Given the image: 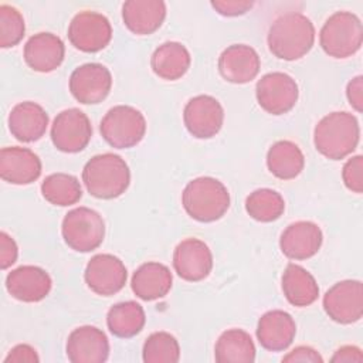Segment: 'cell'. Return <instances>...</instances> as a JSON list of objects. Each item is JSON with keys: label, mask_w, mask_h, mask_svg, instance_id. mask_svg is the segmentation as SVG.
<instances>
[{"label": "cell", "mask_w": 363, "mask_h": 363, "mask_svg": "<svg viewBox=\"0 0 363 363\" xmlns=\"http://www.w3.org/2000/svg\"><path fill=\"white\" fill-rule=\"evenodd\" d=\"M166 17L162 0H128L122 6V18L129 31L138 35L155 33Z\"/></svg>", "instance_id": "24"}, {"label": "cell", "mask_w": 363, "mask_h": 363, "mask_svg": "<svg viewBox=\"0 0 363 363\" xmlns=\"http://www.w3.org/2000/svg\"><path fill=\"white\" fill-rule=\"evenodd\" d=\"M65 352L72 363H102L109 356V342L101 329L85 325L69 333Z\"/></svg>", "instance_id": "16"}, {"label": "cell", "mask_w": 363, "mask_h": 363, "mask_svg": "<svg viewBox=\"0 0 363 363\" xmlns=\"http://www.w3.org/2000/svg\"><path fill=\"white\" fill-rule=\"evenodd\" d=\"M282 362H286V363L288 362H292V363H295V362L322 363L323 359L315 349H312L309 346H298L292 352H289L286 356H284Z\"/></svg>", "instance_id": "39"}, {"label": "cell", "mask_w": 363, "mask_h": 363, "mask_svg": "<svg viewBox=\"0 0 363 363\" xmlns=\"http://www.w3.org/2000/svg\"><path fill=\"white\" fill-rule=\"evenodd\" d=\"M40 360L37 352L30 345L14 346L4 359V363H37Z\"/></svg>", "instance_id": "38"}, {"label": "cell", "mask_w": 363, "mask_h": 363, "mask_svg": "<svg viewBox=\"0 0 363 363\" xmlns=\"http://www.w3.org/2000/svg\"><path fill=\"white\" fill-rule=\"evenodd\" d=\"M102 138L116 149L136 146L146 133V121L140 111L129 105L111 108L101 121Z\"/></svg>", "instance_id": "6"}, {"label": "cell", "mask_w": 363, "mask_h": 363, "mask_svg": "<svg viewBox=\"0 0 363 363\" xmlns=\"http://www.w3.org/2000/svg\"><path fill=\"white\" fill-rule=\"evenodd\" d=\"M359 139V122L354 115L345 111L323 116L313 130L316 150L330 160H340L349 156L356 149Z\"/></svg>", "instance_id": "2"}, {"label": "cell", "mask_w": 363, "mask_h": 363, "mask_svg": "<svg viewBox=\"0 0 363 363\" xmlns=\"http://www.w3.org/2000/svg\"><path fill=\"white\" fill-rule=\"evenodd\" d=\"M186 213L200 223L220 220L230 207L227 187L214 177H197L187 183L182 193Z\"/></svg>", "instance_id": "4"}, {"label": "cell", "mask_w": 363, "mask_h": 363, "mask_svg": "<svg viewBox=\"0 0 363 363\" xmlns=\"http://www.w3.org/2000/svg\"><path fill=\"white\" fill-rule=\"evenodd\" d=\"M43 197L54 206H71L82 197L78 179L68 173H52L41 183Z\"/></svg>", "instance_id": "31"}, {"label": "cell", "mask_w": 363, "mask_h": 363, "mask_svg": "<svg viewBox=\"0 0 363 363\" xmlns=\"http://www.w3.org/2000/svg\"><path fill=\"white\" fill-rule=\"evenodd\" d=\"M214 357L218 363H252L255 346L245 330L228 329L220 335L214 347Z\"/></svg>", "instance_id": "29"}, {"label": "cell", "mask_w": 363, "mask_h": 363, "mask_svg": "<svg viewBox=\"0 0 363 363\" xmlns=\"http://www.w3.org/2000/svg\"><path fill=\"white\" fill-rule=\"evenodd\" d=\"M296 333V325L292 316L281 309L264 313L257 326L259 345L269 352H281L289 347Z\"/></svg>", "instance_id": "21"}, {"label": "cell", "mask_w": 363, "mask_h": 363, "mask_svg": "<svg viewBox=\"0 0 363 363\" xmlns=\"http://www.w3.org/2000/svg\"><path fill=\"white\" fill-rule=\"evenodd\" d=\"M261 61L257 51L247 44L227 47L218 58L221 77L233 84H247L259 72Z\"/></svg>", "instance_id": "18"}, {"label": "cell", "mask_w": 363, "mask_h": 363, "mask_svg": "<svg viewBox=\"0 0 363 363\" xmlns=\"http://www.w3.org/2000/svg\"><path fill=\"white\" fill-rule=\"evenodd\" d=\"M91 136V122L78 108L60 112L51 125V140L58 150L65 153L81 152L89 143Z\"/></svg>", "instance_id": "10"}, {"label": "cell", "mask_w": 363, "mask_h": 363, "mask_svg": "<svg viewBox=\"0 0 363 363\" xmlns=\"http://www.w3.org/2000/svg\"><path fill=\"white\" fill-rule=\"evenodd\" d=\"M173 277L170 269L160 262L142 264L132 277L133 294L143 301H155L169 294Z\"/></svg>", "instance_id": "25"}, {"label": "cell", "mask_w": 363, "mask_h": 363, "mask_svg": "<svg viewBox=\"0 0 363 363\" xmlns=\"http://www.w3.org/2000/svg\"><path fill=\"white\" fill-rule=\"evenodd\" d=\"M65 54L62 40L52 33H38L28 38L24 45L26 64L37 72H51L57 69Z\"/></svg>", "instance_id": "22"}, {"label": "cell", "mask_w": 363, "mask_h": 363, "mask_svg": "<svg viewBox=\"0 0 363 363\" xmlns=\"http://www.w3.org/2000/svg\"><path fill=\"white\" fill-rule=\"evenodd\" d=\"M322 50L333 58H347L356 54L363 43L360 18L350 11H336L325 21L319 33Z\"/></svg>", "instance_id": "5"}, {"label": "cell", "mask_w": 363, "mask_h": 363, "mask_svg": "<svg viewBox=\"0 0 363 363\" xmlns=\"http://www.w3.org/2000/svg\"><path fill=\"white\" fill-rule=\"evenodd\" d=\"M41 174L40 157L27 147L10 146L0 150V176L11 184H30Z\"/></svg>", "instance_id": "20"}, {"label": "cell", "mask_w": 363, "mask_h": 363, "mask_svg": "<svg viewBox=\"0 0 363 363\" xmlns=\"http://www.w3.org/2000/svg\"><path fill=\"white\" fill-rule=\"evenodd\" d=\"M346 96L352 108L357 112L363 111V77H354L346 88Z\"/></svg>", "instance_id": "40"}, {"label": "cell", "mask_w": 363, "mask_h": 363, "mask_svg": "<svg viewBox=\"0 0 363 363\" xmlns=\"http://www.w3.org/2000/svg\"><path fill=\"white\" fill-rule=\"evenodd\" d=\"M268 170L278 179L291 180L301 174L305 166L302 150L291 140L275 142L267 153Z\"/></svg>", "instance_id": "28"}, {"label": "cell", "mask_w": 363, "mask_h": 363, "mask_svg": "<svg viewBox=\"0 0 363 363\" xmlns=\"http://www.w3.org/2000/svg\"><path fill=\"white\" fill-rule=\"evenodd\" d=\"M190 61V54L183 44L167 41L155 50L150 58V65L159 78L176 81L187 72Z\"/></svg>", "instance_id": "26"}, {"label": "cell", "mask_w": 363, "mask_h": 363, "mask_svg": "<svg viewBox=\"0 0 363 363\" xmlns=\"http://www.w3.org/2000/svg\"><path fill=\"white\" fill-rule=\"evenodd\" d=\"M51 286V277L35 265H21L6 278L9 294L21 302L43 301L50 294Z\"/></svg>", "instance_id": "17"}, {"label": "cell", "mask_w": 363, "mask_h": 363, "mask_svg": "<svg viewBox=\"0 0 363 363\" xmlns=\"http://www.w3.org/2000/svg\"><path fill=\"white\" fill-rule=\"evenodd\" d=\"M48 126V115L35 102L17 104L9 115V129L20 142H35L41 139Z\"/></svg>", "instance_id": "23"}, {"label": "cell", "mask_w": 363, "mask_h": 363, "mask_svg": "<svg viewBox=\"0 0 363 363\" xmlns=\"http://www.w3.org/2000/svg\"><path fill=\"white\" fill-rule=\"evenodd\" d=\"M18 255V248L16 241L4 231L0 233V267L1 269H7L11 267Z\"/></svg>", "instance_id": "37"}, {"label": "cell", "mask_w": 363, "mask_h": 363, "mask_svg": "<svg viewBox=\"0 0 363 363\" xmlns=\"http://www.w3.org/2000/svg\"><path fill=\"white\" fill-rule=\"evenodd\" d=\"M146 315L143 308L135 301L113 305L106 315V325L112 335L118 337H133L145 326Z\"/></svg>", "instance_id": "30"}, {"label": "cell", "mask_w": 363, "mask_h": 363, "mask_svg": "<svg viewBox=\"0 0 363 363\" xmlns=\"http://www.w3.org/2000/svg\"><path fill=\"white\" fill-rule=\"evenodd\" d=\"M323 241L322 230L312 221H295L289 224L279 238V247L289 259H308L313 257Z\"/></svg>", "instance_id": "19"}, {"label": "cell", "mask_w": 363, "mask_h": 363, "mask_svg": "<svg viewBox=\"0 0 363 363\" xmlns=\"http://www.w3.org/2000/svg\"><path fill=\"white\" fill-rule=\"evenodd\" d=\"M112 38L109 20L96 11L84 10L74 16L68 27V40L79 51L96 52L104 50Z\"/></svg>", "instance_id": "8"}, {"label": "cell", "mask_w": 363, "mask_h": 363, "mask_svg": "<svg viewBox=\"0 0 363 363\" xmlns=\"http://www.w3.org/2000/svg\"><path fill=\"white\" fill-rule=\"evenodd\" d=\"M254 6L252 1H242V0H216L211 1V7L220 13L221 16L235 17L245 14Z\"/></svg>", "instance_id": "36"}, {"label": "cell", "mask_w": 363, "mask_h": 363, "mask_svg": "<svg viewBox=\"0 0 363 363\" xmlns=\"http://www.w3.org/2000/svg\"><path fill=\"white\" fill-rule=\"evenodd\" d=\"M26 31V24L21 13L9 4L0 6V47L9 48L17 45Z\"/></svg>", "instance_id": "34"}, {"label": "cell", "mask_w": 363, "mask_h": 363, "mask_svg": "<svg viewBox=\"0 0 363 363\" xmlns=\"http://www.w3.org/2000/svg\"><path fill=\"white\" fill-rule=\"evenodd\" d=\"M298 94L299 91L295 79L285 72L265 74L255 86L259 106L271 115L289 112L298 101Z\"/></svg>", "instance_id": "11"}, {"label": "cell", "mask_w": 363, "mask_h": 363, "mask_svg": "<svg viewBox=\"0 0 363 363\" xmlns=\"http://www.w3.org/2000/svg\"><path fill=\"white\" fill-rule=\"evenodd\" d=\"M82 182L94 197L111 200L126 191L130 183V170L119 155L102 153L85 163Z\"/></svg>", "instance_id": "3"}, {"label": "cell", "mask_w": 363, "mask_h": 363, "mask_svg": "<svg viewBox=\"0 0 363 363\" xmlns=\"http://www.w3.org/2000/svg\"><path fill=\"white\" fill-rule=\"evenodd\" d=\"M145 363H176L180 359V346L176 337L167 332H155L143 345Z\"/></svg>", "instance_id": "33"}, {"label": "cell", "mask_w": 363, "mask_h": 363, "mask_svg": "<svg viewBox=\"0 0 363 363\" xmlns=\"http://www.w3.org/2000/svg\"><path fill=\"white\" fill-rule=\"evenodd\" d=\"M282 292L286 301L294 306H309L319 295V286L305 268L296 264H288L282 274Z\"/></svg>", "instance_id": "27"}, {"label": "cell", "mask_w": 363, "mask_h": 363, "mask_svg": "<svg viewBox=\"0 0 363 363\" xmlns=\"http://www.w3.org/2000/svg\"><path fill=\"white\" fill-rule=\"evenodd\" d=\"M84 278L92 292L111 296L125 286L128 271L118 257L112 254H96L86 264Z\"/></svg>", "instance_id": "14"}, {"label": "cell", "mask_w": 363, "mask_h": 363, "mask_svg": "<svg viewBox=\"0 0 363 363\" xmlns=\"http://www.w3.org/2000/svg\"><path fill=\"white\" fill-rule=\"evenodd\" d=\"M112 88L111 71L98 62H88L75 68L69 77L72 96L85 105L102 102Z\"/></svg>", "instance_id": "12"}, {"label": "cell", "mask_w": 363, "mask_h": 363, "mask_svg": "<svg viewBox=\"0 0 363 363\" xmlns=\"http://www.w3.org/2000/svg\"><path fill=\"white\" fill-rule=\"evenodd\" d=\"M61 233L69 248L78 252H89L102 244L105 223L98 211L88 207H77L65 214Z\"/></svg>", "instance_id": "7"}, {"label": "cell", "mask_w": 363, "mask_h": 363, "mask_svg": "<svg viewBox=\"0 0 363 363\" xmlns=\"http://www.w3.org/2000/svg\"><path fill=\"white\" fill-rule=\"evenodd\" d=\"M183 121L190 135L197 139H210L216 136L223 126L224 109L216 98L197 95L186 104Z\"/></svg>", "instance_id": "13"}, {"label": "cell", "mask_w": 363, "mask_h": 363, "mask_svg": "<svg viewBox=\"0 0 363 363\" xmlns=\"http://www.w3.org/2000/svg\"><path fill=\"white\" fill-rule=\"evenodd\" d=\"M245 210L254 220L271 223L284 214L285 201L282 196L272 189H258L247 197Z\"/></svg>", "instance_id": "32"}, {"label": "cell", "mask_w": 363, "mask_h": 363, "mask_svg": "<svg viewBox=\"0 0 363 363\" xmlns=\"http://www.w3.org/2000/svg\"><path fill=\"white\" fill-rule=\"evenodd\" d=\"M173 267L182 279L199 282L207 278L211 272V251L204 241L197 238H186L174 248Z\"/></svg>", "instance_id": "15"}, {"label": "cell", "mask_w": 363, "mask_h": 363, "mask_svg": "<svg viewBox=\"0 0 363 363\" xmlns=\"http://www.w3.org/2000/svg\"><path fill=\"white\" fill-rule=\"evenodd\" d=\"M330 362H333V363H336V362H357V363H362L363 362V354H362V350L357 346H342L335 352Z\"/></svg>", "instance_id": "41"}, {"label": "cell", "mask_w": 363, "mask_h": 363, "mask_svg": "<svg viewBox=\"0 0 363 363\" xmlns=\"http://www.w3.org/2000/svg\"><path fill=\"white\" fill-rule=\"evenodd\" d=\"M268 48L281 60H299L315 43V27L302 13L289 11L275 18L268 30Z\"/></svg>", "instance_id": "1"}, {"label": "cell", "mask_w": 363, "mask_h": 363, "mask_svg": "<svg viewBox=\"0 0 363 363\" xmlns=\"http://www.w3.org/2000/svg\"><path fill=\"white\" fill-rule=\"evenodd\" d=\"M342 179L345 186L353 191L360 194L363 191V157L362 155H356L350 157L343 169H342Z\"/></svg>", "instance_id": "35"}, {"label": "cell", "mask_w": 363, "mask_h": 363, "mask_svg": "<svg viewBox=\"0 0 363 363\" xmlns=\"http://www.w3.org/2000/svg\"><path fill=\"white\" fill-rule=\"evenodd\" d=\"M326 315L342 325L357 322L363 315V285L356 279L336 282L323 295Z\"/></svg>", "instance_id": "9"}]
</instances>
